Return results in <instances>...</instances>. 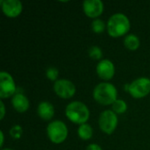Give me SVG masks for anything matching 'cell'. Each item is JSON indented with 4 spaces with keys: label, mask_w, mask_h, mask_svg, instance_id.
I'll use <instances>...</instances> for the list:
<instances>
[{
    "label": "cell",
    "mask_w": 150,
    "mask_h": 150,
    "mask_svg": "<svg viewBox=\"0 0 150 150\" xmlns=\"http://www.w3.org/2000/svg\"><path fill=\"white\" fill-rule=\"evenodd\" d=\"M130 27L131 24L129 18L122 12L112 14L106 24L107 33L112 38H120L127 35Z\"/></svg>",
    "instance_id": "cell-1"
},
{
    "label": "cell",
    "mask_w": 150,
    "mask_h": 150,
    "mask_svg": "<svg viewBox=\"0 0 150 150\" xmlns=\"http://www.w3.org/2000/svg\"><path fill=\"white\" fill-rule=\"evenodd\" d=\"M92 95L94 100L102 105H111L118 99V91L109 82H102L96 85Z\"/></svg>",
    "instance_id": "cell-2"
},
{
    "label": "cell",
    "mask_w": 150,
    "mask_h": 150,
    "mask_svg": "<svg viewBox=\"0 0 150 150\" xmlns=\"http://www.w3.org/2000/svg\"><path fill=\"white\" fill-rule=\"evenodd\" d=\"M65 115L69 121L80 126L87 123L91 112L84 103L81 101H72L66 106Z\"/></svg>",
    "instance_id": "cell-3"
},
{
    "label": "cell",
    "mask_w": 150,
    "mask_h": 150,
    "mask_svg": "<svg viewBox=\"0 0 150 150\" xmlns=\"http://www.w3.org/2000/svg\"><path fill=\"white\" fill-rule=\"evenodd\" d=\"M69 129L66 124L60 120H53L49 122L47 127V135L49 141L54 144H61L64 142L68 137Z\"/></svg>",
    "instance_id": "cell-4"
},
{
    "label": "cell",
    "mask_w": 150,
    "mask_h": 150,
    "mask_svg": "<svg viewBox=\"0 0 150 150\" xmlns=\"http://www.w3.org/2000/svg\"><path fill=\"white\" fill-rule=\"evenodd\" d=\"M119 123L118 115L112 110L103 111L98 117V126L101 131L108 135L112 134L117 128Z\"/></svg>",
    "instance_id": "cell-5"
},
{
    "label": "cell",
    "mask_w": 150,
    "mask_h": 150,
    "mask_svg": "<svg viewBox=\"0 0 150 150\" xmlns=\"http://www.w3.org/2000/svg\"><path fill=\"white\" fill-rule=\"evenodd\" d=\"M127 92L134 98H142L150 93V79L149 77H139L128 83Z\"/></svg>",
    "instance_id": "cell-6"
},
{
    "label": "cell",
    "mask_w": 150,
    "mask_h": 150,
    "mask_svg": "<svg viewBox=\"0 0 150 150\" xmlns=\"http://www.w3.org/2000/svg\"><path fill=\"white\" fill-rule=\"evenodd\" d=\"M17 93V86L11 75L5 71L0 73V98H12Z\"/></svg>",
    "instance_id": "cell-7"
},
{
    "label": "cell",
    "mask_w": 150,
    "mask_h": 150,
    "mask_svg": "<svg viewBox=\"0 0 150 150\" xmlns=\"http://www.w3.org/2000/svg\"><path fill=\"white\" fill-rule=\"evenodd\" d=\"M54 93L61 98L69 99L75 96L76 88L73 82L68 79H58L53 86Z\"/></svg>",
    "instance_id": "cell-8"
},
{
    "label": "cell",
    "mask_w": 150,
    "mask_h": 150,
    "mask_svg": "<svg viewBox=\"0 0 150 150\" xmlns=\"http://www.w3.org/2000/svg\"><path fill=\"white\" fill-rule=\"evenodd\" d=\"M83 11L91 18H98L104 11V3L101 0H85L83 2Z\"/></svg>",
    "instance_id": "cell-9"
},
{
    "label": "cell",
    "mask_w": 150,
    "mask_h": 150,
    "mask_svg": "<svg viewBox=\"0 0 150 150\" xmlns=\"http://www.w3.org/2000/svg\"><path fill=\"white\" fill-rule=\"evenodd\" d=\"M96 72L102 80L107 82L113 78L115 75V66L111 60L103 59L98 63Z\"/></svg>",
    "instance_id": "cell-10"
},
{
    "label": "cell",
    "mask_w": 150,
    "mask_h": 150,
    "mask_svg": "<svg viewBox=\"0 0 150 150\" xmlns=\"http://www.w3.org/2000/svg\"><path fill=\"white\" fill-rule=\"evenodd\" d=\"M3 13L8 18H17L23 11V4L19 0H1Z\"/></svg>",
    "instance_id": "cell-11"
},
{
    "label": "cell",
    "mask_w": 150,
    "mask_h": 150,
    "mask_svg": "<svg viewBox=\"0 0 150 150\" xmlns=\"http://www.w3.org/2000/svg\"><path fill=\"white\" fill-rule=\"evenodd\" d=\"M11 105L12 107L20 113L25 112L29 107H30V102L29 99L25 95L20 92H17L12 98H11Z\"/></svg>",
    "instance_id": "cell-12"
},
{
    "label": "cell",
    "mask_w": 150,
    "mask_h": 150,
    "mask_svg": "<svg viewBox=\"0 0 150 150\" xmlns=\"http://www.w3.org/2000/svg\"><path fill=\"white\" fill-rule=\"evenodd\" d=\"M37 113L41 120L45 121H50L54 116V107L51 103L47 101H42L38 105Z\"/></svg>",
    "instance_id": "cell-13"
},
{
    "label": "cell",
    "mask_w": 150,
    "mask_h": 150,
    "mask_svg": "<svg viewBox=\"0 0 150 150\" xmlns=\"http://www.w3.org/2000/svg\"><path fill=\"white\" fill-rule=\"evenodd\" d=\"M124 46L130 51H136L141 46L140 38L134 33L127 34L124 38Z\"/></svg>",
    "instance_id": "cell-14"
},
{
    "label": "cell",
    "mask_w": 150,
    "mask_h": 150,
    "mask_svg": "<svg viewBox=\"0 0 150 150\" xmlns=\"http://www.w3.org/2000/svg\"><path fill=\"white\" fill-rule=\"evenodd\" d=\"M77 134L83 141H89L93 136V128L88 123L80 125L77 128Z\"/></svg>",
    "instance_id": "cell-15"
},
{
    "label": "cell",
    "mask_w": 150,
    "mask_h": 150,
    "mask_svg": "<svg viewBox=\"0 0 150 150\" xmlns=\"http://www.w3.org/2000/svg\"><path fill=\"white\" fill-rule=\"evenodd\" d=\"M112 110L117 114V115H120L123 114L127 112V104L125 100L118 98L112 105Z\"/></svg>",
    "instance_id": "cell-16"
},
{
    "label": "cell",
    "mask_w": 150,
    "mask_h": 150,
    "mask_svg": "<svg viewBox=\"0 0 150 150\" xmlns=\"http://www.w3.org/2000/svg\"><path fill=\"white\" fill-rule=\"evenodd\" d=\"M91 30L93 33L99 34V33H102L105 32V30L106 28V25L104 22V20H102L100 18H96L91 22Z\"/></svg>",
    "instance_id": "cell-17"
},
{
    "label": "cell",
    "mask_w": 150,
    "mask_h": 150,
    "mask_svg": "<svg viewBox=\"0 0 150 150\" xmlns=\"http://www.w3.org/2000/svg\"><path fill=\"white\" fill-rule=\"evenodd\" d=\"M89 56L93 60H101L103 57V51L98 46H92L89 49Z\"/></svg>",
    "instance_id": "cell-18"
},
{
    "label": "cell",
    "mask_w": 150,
    "mask_h": 150,
    "mask_svg": "<svg viewBox=\"0 0 150 150\" xmlns=\"http://www.w3.org/2000/svg\"><path fill=\"white\" fill-rule=\"evenodd\" d=\"M58 76H59V70L54 68V67H49L46 70V76L48 80L56 82L58 80Z\"/></svg>",
    "instance_id": "cell-19"
},
{
    "label": "cell",
    "mask_w": 150,
    "mask_h": 150,
    "mask_svg": "<svg viewBox=\"0 0 150 150\" xmlns=\"http://www.w3.org/2000/svg\"><path fill=\"white\" fill-rule=\"evenodd\" d=\"M23 134V129L19 125H14L10 129V135L14 140H19Z\"/></svg>",
    "instance_id": "cell-20"
},
{
    "label": "cell",
    "mask_w": 150,
    "mask_h": 150,
    "mask_svg": "<svg viewBox=\"0 0 150 150\" xmlns=\"http://www.w3.org/2000/svg\"><path fill=\"white\" fill-rule=\"evenodd\" d=\"M86 150H103L102 148L98 145V144H96V143H91L90 145L87 146Z\"/></svg>",
    "instance_id": "cell-21"
},
{
    "label": "cell",
    "mask_w": 150,
    "mask_h": 150,
    "mask_svg": "<svg viewBox=\"0 0 150 150\" xmlns=\"http://www.w3.org/2000/svg\"><path fill=\"white\" fill-rule=\"evenodd\" d=\"M0 109H1V112H0V119L3 120L4 118V115H5V106H4V104L3 102V100L0 101Z\"/></svg>",
    "instance_id": "cell-22"
},
{
    "label": "cell",
    "mask_w": 150,
    "mask_h": 150,
    "mask_svg": "<svg viewBox=\"0 0 150 150\" xmlns=\"http://www.w3.org/2000/svg\"><path fill=\"white\" fill-rule=\"evenodd\" d=\"M0 136H1V141H0V146L3 147L4 146V132L1 131L0 132Z\"/></svg>",
    "instance_id": "cell-23"
},
{
    "label": "cell",
    "mask_w": 150,
    "mask_h": 150,
    "mask_svg": "<svg viewBox=\"0 0 150 150\" xmlns=\"http://www.w3.org/2000/svg\"><path fill=\"white\" fill-rule=\"evenodd\" d=\"M2 150H13V149H8V148H7V149H3Z\"/></svg>",
    "instance_id": "cell-24"
}]
</instances>
